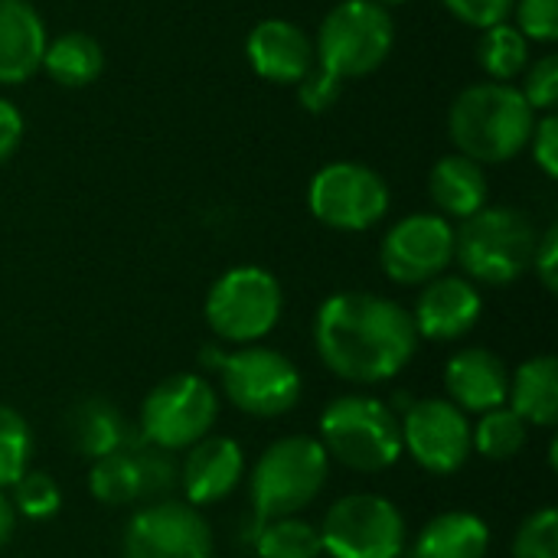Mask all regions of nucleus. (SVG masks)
<instances>
[{
    "mask_svg": "<svg viewBox=\"0 0 558 558\" xmlns=\"http://www.w3.org/2000/svg\"><path fill=\"white\" fill-rule=\"evenodd\" d=\"M314 347L337 379L376 386L412 363L418 333L402 304L369 291H340L317 307Z\"/></svg>",
    "mask_w": 558,
    "mask_h": 558,
    "instance_id": "nucleus-1",
    "label": "nucleus"
},
{
    "mask_svg": "<svg viewBox=\"0 0 558 558\" xmlns=\"http://www.w3.org/2000/svg\"><path fill=\"white\" fill-rule=\"evenodd\" d=\"M533 128L536 111L510 82H477L464 88L448 114L454 147L481 167L523 154L530 147Z\"/></svg>",
    "mask_w": 558,
    "mask_h": 558,
    "instance_id": "nucleus-2",
    "label": "nucleus"
},
{
    "mask_svg": "<svg viewBox=\"0 0 558 558\" xmlns=\"http://www.w3.org/2000/svg\"><path fill=\"white\" fill-rule=\"evenodd\" d=\"M330 458L311 435H288L271 441L252 468V507L255 520H281L307 510L327 484Z\"/></svg>",
    "mask_w": 558,
    "mask_h": 558,
    "instance_id": "nucleus-3",
    "label": "nucleus"
},
{
    "mask_svg": "<svg viewBox=\"0 0 558 558\" xmlns=\"http://www.w3.org/2000/svg\"><path fill=\"white\" fill-rule=\"evenodd\" d=\"M539 232L513 206H484L454 232V258L481 284H513L533 268Z\"/></svg>",
    "mask_w": 558,
    "mask_h": 558,
    "instance_id": "nucleus-4",
    "label": "nucleus"
},
{
    "mask_svg": "<svg viewBox=\"0 0 558 558\" xmlns=\"http://www.w3.org/2000/svg\"><path fill=\"white\" fill-rule=\"evenodd\" d=\"M327 458L356 474H379L402 454L399 415L373 396H340L320 412V438Z\"/></svg>",
    "mask_w": 558,
    "mask_h": 558,
    "instance_id": "nucleus-5",
    "label": "nucleus"
},
{
    "mask_svg": "<svg viewBox=\"0 0 558 558\" xmlns=\"http://www.w3.org/2000/svg\"><path fill=\"white\" fill-rule=\"evenodd\" d=\"M396 26L376 0H343L320 23L317 65L333 72L340 82L376 72L392 52Z\"/></svg>",
    "mask_w": 558,
    "mask_h": 558,
    "instance_id": "nucleus-6",
    "label": "nucleus"
},
{
    "mask_svg": "<svg viewBox=\"0 0 558 558\" xmlns=\"http://www.w3.org/2000/svg\"><path fill=\"white\" fill-rule=\"evenodd\" d=\"M284 311L281 284L258 265L229 268L206 294V324L226 343H258L268 337Z\"/></svg>",
    "mask_w": 558,
    "mask_h": 558,
    "instance_id": "nucleus-7",
    "label": "nucleus"
},
{
    "mask_svg": "<svg viewBox=\"0 0 558 558\" xmlns=\"http://www.w3.org/2000/svg\"><path fill=\"white\" fill-rule=\"evenodd\" d=\"M219 418V396L209 379L177 373L157 383L141 405V441L160 451H186L203 441Z\"/></svg>",
    "mask_w": 558,
    "mask_h": 558,
    "instance_id": "nucleus-8",
    "label": "nucleus"
},
{
    "mask_svg": "<svg viewBox=\"0 0 558 558\" xmlns=\"http://www.w3.org/2000/svg\"><path fill=\"white\" fill-rule=\"evenodd\" d=\"M216 373L222 396L252 418L288 415L304 389L298 366L284 353L262 343H245L235 353H226Z\"/></svg>",
    "mask_w": 558,
    "mask_h": 558,
    "instance_id": "nucleus-9",
    "label": "nucleus"
},
{
    "mask_svg": "<svg viewBox=\"0 0 558 558\" xmlns=\"http://www.w3.org/2000/svg\"><path fill=\"white\" fill-rule=\"evenodd\" d=\"M317 533L330 558H402L405 553V517L379 494L340 497Z\"/></svg>",
    "mask_w": 558,
    "mask_h": 558,
    "instance_id": "nucleus-10",
    "label": "nucleus"
},
{
    "mask_svg": "<svg viewBox=\"0 0 558 558\" xmlns=\"http://www.w3.org/2000/svg\"><path fill=\"white\" fill-rule=\"evenodd\" d=\"M307 206L330 229L363 232L389 213V186L373 167L337 160L314 173Z\"/></svg>",
    "mask_w": 558,
    "mask_h": 558,
    "instance_id": "nucleus-11",
    "label": "nucleus"
},
{
    "mask_svg": "<svg viewBox=\"0 0 558 558\" xmlns=\"http://www.w3.org/2000/svg\"><path fill=\"white\" fill-rule=\"evenodd\" d=\"M402 448L428 474H454L471 458V422L451 399H415L399 422Z\"/></svg>",
    "mask_w": 558,
    "mask_h": 558,
    "instance_id": "nucleus-12",
    "label": "nucleus"
},
{
    "mask_svg": "<svg viewBox=\"0 0 558 558\" xmlns=\"http://www.w3.org/2000/svg\"><path fill=\"white\" fill-rule=\"evenodd\" d=\"M121 553L124 558H213V530L196 507L157 500L128 520Z\"/></svg>",
    "mask_w": 558,
    "mask_h": 558,
    "instance_id": "nucleus-13",
    "label": "nucleus"
},
{
    "mask_svg": "<svg viewBox=\"0 0 558 558\" xmlns=\"http://www.w3.org/2000/svg\"><path fill=\"white\" fill-rule=\"evenodd\" d=\"M379 262L396 284H428L454 262V226L438 213H412L386 232Z\"/></svg>",
    "mask_w": 558,
    "mask_h": 558,
    "instance_id": "nucleus-14",
    "label": "nucleus"
},
{
    "mask_svg": "<svg viewBox=\"0 0 558 558\" xmlns=\"http://www.w3.org/2000/svg\"><path fill=\"white\" fill-rule=\"evenodd\" d=\"M481 314H484V301L471 278L438 275L422 288L412 311V324L418 337L445 343L471 333Z\"/></svg>",
    "mask_w": 558,
    "mask_h": 558,
    "instance_id": "nucleus-15",
    "label": "nucleus"
},
{
    "mask_svg": "<svg viewBox=\"0 0 558 558\" xmlns=\"http://www.w3.org/2000/svg\"><path fill=\"white\" fill-rule=\"evenodd\" d=\"M245 474V454L235 438L226 435H206L193 448H186V458L180 464V487L186 494L190 507H209L226 500Z\"/></svg>",
    "mask_w": 558,
    "mask_h": 558,
    "instance_id": "nucleus-16",
    "label": "nucleus"
},
{
    "mask_svg": "<svg viewBox=\"0 0 558 558\" xmlns=\"http://www.w3.org/2000/svg\"><path fill=\"white\" fill-rule=\"evenodd\" d=\"M245 52L252 69L278 85H298L314 69V46L304 29L291 20H262L252 26L245 39Z\"/></svg>",
    "mask_w": 558,
    "mask_h": 558,
    "instance_id": "nucleus-17",
    "label": "nucleus"
},
{
    "mask_svg": "<svg viewBox=\"0 0 558 558\" xmlns=\"http://www.w3.org/2000/svg\"><path fill=\"white\" fill-rule=\"evenodd\" d=\"M445 389H448V399L461 412L484 415L490 409L507 405L510 369H507V363L494 350L471 347V350H461V353H454L448 360V366H445Z\"/></svg>",
    "mask_w": 558,
    "mask_h": 558,
    "instance_id": "nucleus-18",
    "label": "nucleus"
},
{
    "mask_svg": "<svg viewBox=\"0 0 558 558\" xmlns=\"http://www.w3.org/2000/svg\"><path fill=\"white\" fill-rule=\"evenodd\" d=\"M46 26L29 0H0V85L26 82L46 52Z\"/></svg>",
    "mask_w": 558,
    "mask_h": 558,
    "instance_id": "nucleus-19",
    "label": "nucleus"
},
{
    "mask_svg": "<svg viewBox=\"0 0 558 558\" xmlns=\"http://www.w3.org/2000/svg\"><path fill=\"white\" fill-rule=\"evenodd\" d=\"M432 203L448 219H471L487 206V177L484 167L464 154H448L432 167L428 177Z\"/></svg>",
    "mask_w": 558,
    "mask_h": 558,
    "instance_id": "nucleus-20",
    "label": "nucleus"
},
{
    "mask_svg": "<svg viewBox=\"0 0 558 558\" xmlns=\"http://www.w3.org/2000/svg\"><path fill=\"white\" fill-rule=\"evenodd\" d=\"M490 526L468 510H448L428 520L412 546V558H487Z\"/></svg>",
    "mask_w": 558,
    "mask_h": 558,
    "instance_id": "nucleus-21",
    "label": "nucleus"
},
{
    "mask_svg": "<svg viewBox=\"0 0 558 558\" xmlns=\"http://www.w3.org/2000/svg\"><path fill=\"white\" fill-rule=\"evenodd\" d=\"M510 409L536 428H553L558 422V363L543 353L526 360L517 373H510Z\"/></svg>",
    "mask_w": 558,
    "mask_h": 558,
    "instance_id": "nucleus-22",
    "label": "nucleus"
},
{
    "mask_svg": "<svg viewBox=\"0 0 558 558\" xmlns=\"http://www.w3.org/2000/svg\"><path fill=\"white\" fill-rule=\"evenodd\" d=\"M65 432H69V441L72 448L82 454V458H105L111 451H121L131 438L121 412L108 402V399H82L69 409L65 415Z\"/></svg>",
    "mask_w": 558,
    "mask_h": 558,
    "instance_id": "nucleus-23",
    "label": "nucleus"
},
{
    "mask_svg": "<svg viewBox=\"0 0 558 558\" xmlns=\"http://www.w3.org/2000/svg\"><path fill=\"white\" fill-rule=\"evenodd\" d=\"M43 69L49 72L52 82L69 85V88H82L101 75L105 52H101L98 39L88 33H62L52 43H46Z\"/></svg>",
    "mask_w": 558,
    "mask_h": 558,
    "instance_id": "nucleus-24",
    "label": "nucleus"
},
{
    "mask_svg": "<svg viewBox=\"0 0 558 558\" xmlns=\"http://www.w3.org/2000/svg\"><path fill=\"white\" fill-rule=\"evenodd\" d=\"M530 441V425L510 409H490L471 425V451H477L487 461H513Z\"/></svg>",
    "mask_w": 558,
    "mask_h": 558,
    "instance_id": "nucleus-25",
    "label": "nucleus"
},
{
    "mask_svg": "<svg viewBox=\"0 0 558 558\" xmlns=\"http://www.w3.org/2000/svg\"><path fill=\"white\" fill-rule=\"evenodd\" d=\"M477 62L490 75V82H510V78L523 75L530 65V39L510 23L481 29Z\"/></svg>",
    "mask_w": 558,
    "mask_h": 558,
    "instance_id": "nucleus-26",
    "label": "nucleus"
},
{
    "mask_svg": "<svg viewBox=\"0 0 558 558\" xmlns=\"http://www.w3.org/2000/svg\"><path fill=\"white\" fill-rule=\"evenodd\" d=\"M88 490L98 504H108V507H124V504L141 500V474H137L131 445L92 461Z\"/></svg>",
    "mask_w": 558,
    "mask_h": 558,
    "instance_id": "nucleus-27",
    "label": "nucleus"
},
{
    "mask_svg": "<svg viewBox=\"0 0 558 558\" xmlns=\"http://www.w3.org/2000/svg\"><path fill=\"white\" fill-rule=\"evenodd\" d=\"M255 553L258 558H320V533L301 517H281L258 523L255 536Z\"/></svg>",
    "mask_w": 558,
    "mask_h": 558,
    "instance_id": "nucleus-28",
    "label": "nucleus"
},
{
    "mask_svg": "<svg viewBox=\"0 0 558 558\" xmlns=\"http://www.w3.org/2000/svg\"><path fill=\"white\" fill-rule=\"evenodd\" d=\"M29 425L10 405H0V490L13 487L29 471Z\"/></svg>",
    "mask_w": 558,
    "mask_h": 558,
    "instance_id": "nucleus-29",
    "label": "nucleus"
},
{
    "mask_svg": "<svg viewBox=\"0 0 558 558\" xmlns=\"http://www.w3.org/2000/svg\"><path fill=\"white\" fill-rule=\"evenodd\" d=\"M10 504H13V513L26 520H52L62 507V490L46 471H26L10 487Z\"/></svg>",
    "mask_w": 558,
    "mask_h": 558,
    "instance_id": "nucleus-30",
    "label": "nucleus"
},
{
    "mask_svg": "<svg viewBox=\"0 0 558 558\" xmlns=\"http://www.w3.org/2000/svg\"><path fill=\"white\" fill-rule=\"evenodd\" d=\"M513 558H558V513L553 507L523 520L513 539Z\"/></svg>",
    "mask_w": 558,
    "mask_h": 558,
    "instance_id": "nucleus-31",
    "label": "nucleus"
},
{
    "mask_svg": "<svg viewBox=\"0 0 558 558\" xmlns=\"http://www.w3.org/2000/svg\"><path fill=\"white\" fill-rule=\"evenodd\" d=\"M131 451H134V461H137V474H141V497H163L177 487L180 481V468L173 464L170 451H160L154 445H134L128 438Z\"/></svg>",
    "mask_w": 558,
    "mask_h": 558,
    "instance_id": "nucleus-32",
    "label": "nucleus"
},
{
    "mask_svg": "<svg viewBox=\"0 0 558 558\" xmlns=\"http://www.w3.org/2000/svg\"><path fill=\"white\" fill-rule=\"evenodd\" d=\"M520 95L533 111H553L558 101V56H543L523 72V88Z\"/></svg>",
    "mask_w": 558,
    "mask_h": 558,
    "instance_id": "nucleus-33",
    "label": "nucleus"
},
{
    "mask_svg": "<svg viewBox=\"0 0 558 558\" xmlns=\"http://www.w3.org/2000/svg\"><path fill=\"white\" fill-rule=\"evenodd\" d=\"M517 29L536 43H556L558 0H517Z\"/></svg>",
    "mask_w": 558,
    "mask_h": 558,
    "instance_id": "nucleus-34",
    "label": "nucleus"
},
{
    "mask_svg": "<svg viewBox=\"0 0 558 558\" xmlns=\"http://www.w3.org/2000/svg\"><path fill=\"white\" fill-rule=\"evenodd\" d=\"M517 0H445V7L468 26L477 29H490L497 23H507V16L513 13Z\"/></svg>",
    "mask_w": 558,
    "mask_h": 558,
    "instance_id": "nucleus-35",
    "label": "nucleus"
},
{
    "mask_svg": "<svg viewBox=\"0 0 558 558\" xmlns=\"http://www.w3.org/2000/svg\"><path fill=\"white\" fill-rule=\"evenodd\" d=\"M340 92H343V82H340L333 72H327L324 65H314V69L298 82V95H301V105H304L307 111H327V108L340 98Z\"/></svg>",
    "mask_w": 558,
    "mask_h": 558,
    "instance_id": "nucleus-36",
    "label": "nucleus"
},
{
    "mask_svg": "<svg viewBox=\"0 0 558 558\" xmlns=\"http://www.w3.org/2000/svg\"><path fill=\"white\" fill-rule=\"evenodd\" d=\"M530 144H533V160L539 163V170H543L549 180H556L558 177V121H556V114H546L543 121H536Z\"/></svg>",
    "mask_w": 558,
    "mask_h": 558,
    "instance_id": "nucleus-37",
    "label": "nucleus"
},
{
    "mask_svg": "<svg viewBox=\"0 0 558 558\" xmlns=\"http://www.w3.org/2000/svg\"><path fill=\"white\" fill-rule=\"evenodd\" d=\"M533 271L539 275L543 288L549 294L558 291V226H549L539 242H536V255H533Z\"/></svg>",
    "mask_w": 558,
    "mask_h": 558,
    "instance_id": "nucleus-38",
    "label": "nucleus"
},
{
    "mask_svg": "<svg viewBox=\"0 0 558 558\" xmlns=\"http://www.w3.org/2000/svg\"><path fill=\"white\" fill-rule=\"evenodd\" d=\"M23 137V114L13 101L0 98V163L13 157Z\"/></svg>",
    "mask_w": 558,
    "mask_h": 558,
    "instance_id": "nucleus-39",
    "label": "nucleus"
},
{
    "mask_svg": "<svg viewBox=\"0 0 558 558\" xmlns=\"http://www.w3.org/2000/svg\"><path fill=\"white\" fill-rule=\"evenodd\" d=\"M13 526H16V513H13V504H10V497L0 490V549L10 543V536H13Z\"/></svg>",
    "mask_w": 558,
    "mask_h": 558,
    "instance_id": "nucleus-40",
    "label": "nucleus"
},
{
    "mask_svg": "<svg viewBox=\"0 0 558 558\" xmlns=\"http://www.w3.org/2000/svg\"><path fill=\"white\" fill-rule=\"evenodd\" d=\"M222 350L219 347H206V353H203V363L209 366V369H219V363H222Z\"/></svg>",
    "mask_w": 558,
    "mask_h": 558,
    "instance_id": "nucleus-41",
    "label": "nucleus"
},
{
    "mask_svg": "<svg viewBox=\"0 0 558 558\" xmlns=\"http://www.w3.org/2000/svg\"><path fill=\"white\" fill-rule=\"evenodd\" d=\"M376 3H405V0H376Z\"/></svg>",
    "mask_w": 558,
    "mask_h": 558,
    "instance_id": "nucleus-42",
    "label": "nucleus"
}]
</instances>
